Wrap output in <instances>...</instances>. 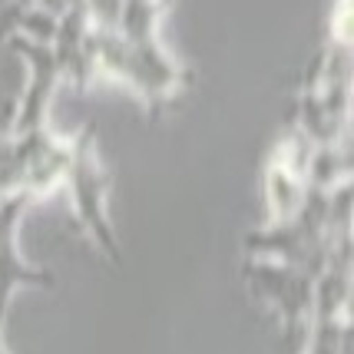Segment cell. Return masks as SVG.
<instances>
[{
    "label": "cell",
    "instance_id": "13",
    "mask_svg": "<svg viewBox=\"0 0 354 354\" xmlns=\"http://www.w3.org/2000/svg\"><path fill=\"white\" fill-rule=\"evenodd\" d=\"M305 354H351V315L348 318H311Z\"/></svg>",
    "mask_w": 354,
    "mask_h": 354
},
{
    "label": "cell",
    "instance_id": "3",
    "mask_svg": "<svg viewBox=\"0 0 354 354\" xmlns=\"http://www.w3.org/2000/svg\"><path fill=\"white\" fill-rule=\"evenodd\" d=\"M63 185L70 189L77 222L90 235V242L96 248H103L109 262H120V242H116V232L109 225L106 212L109 172L103 169V162L96 156V126L93 123H86L70 139V166L63 176Z\"/></svg>",
    "mask_w": 354,
    "mask_h": 354
},
{
    "label": "cell",
    "instance_id": "16",
    "mask_svg": "<svg viewBox=\"0 0 354 354\" xmlns=\"http://www.w3.org/2000/svg\"><path fill=\"white\" fill-rule=\"evenodd\" d=\"M3 322H7V315H0V354H7V344H3Z\"/></svg>",
    "mask_w": 354,
    "mask_h": 354
},
{
    "label": "cell",
    "instance_id": "12",
    "mask_svg": "<svg viewBox=\"0 0 354 354\" xmlns=\"http://www.w3.org/2000/svg\"><path fill=\"white\" fill-rule=\"evenodd\" d=\"M351 179V146L348 142H338V146H318L311 153L308 162V176L305 183L311 189H335V185L348 183Z\"/></svg>",
    "mask_w": 354,
    "mask_h": 354
},
{
    "label": "cell",
    "instance_id": "7",
    "mask_svg": "<svg viewBox=\"0 0 354 354\" xmlns=\"http://www.w3.org/2000/svg\"><path fill=\"white\" fill-rule=\"evenodd\" d=\"M7 44H10L17 57H24L27 66H30L27 90H24V100H20L14 126H10V136H24V133H33V129L46 126V109L53 103L57 83L63 77L50 44H37V40H27V37H7Z\"/></svg>",
    "mask_w": 354,
    "mask_h": 354
},
{
    "label": "cell",
    "instance_id": "5",
    "mask_svg": "<svg viewBox=\"0 0 354 354\" xmlns=\"http://www.w3.org/2000/svg\"><path fill=\"white\" fill-rule=\"evenodd\" d=\"M33 202L37 199L27 192L0 196V315H7L10 298L20 288H53L57 285L53 272L30 265L17 245V225Z\"/></svg>",
    "mask_w": 354,
    "mask_h": 354
},
{
    "label": "cell",
    "instance_id": "2",
    "mask_svg": "<svg viewBox=\"0 0 354 354\" xmlns=\"http://www.w3.org/2000/svg\"><path fill=\"white\" fill-rule=\"evenodd\" d=\"M335 235L328 232V192L305 189V202L288 222H268L245 235L248 259H265L318 278L328 268Z\"/></svg>",
    "mask_w": 354,
    "mask_h": 354
},
{
    "label": "cell",
    "instance_id": "1",
    "mask_svg": "<svg viewBox=\"0 0 354 354\" xmlns=\"http://www.w3.org/2000/svg\"><path fill=\"white\" fill-rule=\"evenodd\" d=\"M93 40H96V73L129 83L146 100L153 120H159L162 109L196 83V70L172 60L159 40L129 44L116 30H93Z\"/></svg>",
    "mask_w": 354,
    "mask_h": 354
},
{
    "label": "cell",
    "instance_id": "11",
    "mask_svg": "<svg viewBox=\"0 0 354 354\" xmlns=\"http://www.w3.org/2000/svg\"><path fill=\"white\" fill-rule=\"evenodd\" d=\"M53 33H57V17L40 10L37 3L14 0L0 14V40H7V37H27V40H37V44H50Z\"/></svg>",
    "mask_w": 354,
    "mask_h": 354
},
{
    "label": "cell",
    "instance_id": "14",
    "mask_svg": "<svg viewBox=\"0 0 354 354\" xmlns=\"http://www.w3.org/2000/svg\"><path fill=\"white\" fill-rule=\"evenodd\" d=\"M83 10L90 17L93 30H116L123 0H83Z\"/></svg>",
    "mask_w": 354,
    "mask_h": 354
},
{
    "label": "cell",
    "instance_id": "9",
    "mask_svg": "<svg viewBox=\"0 0 354 354\" xmlns=\"http://www.w3.org/2000/svg\"><path fill=\"white\" fill-rule=\"evenodd\" d=\"M50 50L57 57L60 77L70 80L77 90H86L96 80V40H93V24L83 7L57 20V33L50 40Z\"/></svg>",
    "mask_w": 354,
    "mask_h": 354
},
{
    "label": "cell",
    "instance_id": "15",
    "mask_svg": "<svg viewBox=\"0 0 354 354\" xmlns=\"http://www.w3.org/2000/svg\"><path fill=\"white\" fill-rule=\"evenodd\" d=\"M40 10H46V14H53L57 20H60L63 14H70V10H77V7H83V0H33Z\"/></svg>",
    "mask_w": 354,
    "mask_h": 354
},
{
    "label": "cell",
    "instance_id": "4",
    "mask_svg": "<svg viewBox=\"0 0 354 354\" xmlns=\"http://www.w3.org/2000/svg\"><path fill=\"white\" fill-rule=\"evenodd\" d=\"M248 288L262 298L265 305H272L275 315L281 318L285 331L295 335L311 324V301H315V278L265 259H248L242 265Z\"/></svg>",
    "mask_w": 354,
    "mask_h": 354
},
{
    "label": "cell",
    "instance_id": "10",
    "mask_svg": "<svg viewBox=\"0 0 354 354\" xmlns=\"http://www.w3.org/2000/svg\"><path fill=\"white\" fill-rule=\"evenodd\" d=\"M305 189L308 183L301 176H295L281 159H268L265 162V199H268V216L272 222H288V218L301 209L305 202Z\"/></svg>",
    "mask_w": 354,
    "mask_h": 354
},
{
    "label": "cell",
    "instance_id": "6",
    "mask_svg": "<svg viewBox=\"0 0 354 354\" xmlns=\"http://www.w3.org/2000/svg\"><path fill=\"white\" fill-rule=\"evenodd\" d=\"M315 146L348 142L351 129V80L348 83H322L315 90H301L295 100L292 123Z\"/></svg>",
    "mask_w": 354,
    "mask_h": 354
},
{
    "label": "cell",
    "instance_id": "8",
    "mask_svg": "<svg viewBox=\"0 0 354 354\" xmlns=\"http://www.w3.org/2000/svg\"><path fill=\"white\" fill-rule=\"evenodd\" d=\"M10 142H14L17 172H20V192L44 199L57 185H63L70 166V139L53 136L44 126L24 136H10Z\"/></svg>",
    "mask_w": 354,
    "mask_h": 354
}]
</instances>
